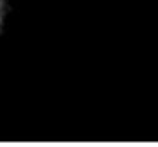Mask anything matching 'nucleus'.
I'll list each match as a JSON object with an SVG mask.
<instances>
[{
  "label": "nucleus",
  "instance_id": "nucleus-1",
  "mask_svg": "<svg viewBox=\"0 0 158 147\" xmlns=\"http://www.w3.org/2000/svg\"><path fill=\"white\" fill-rule=\"evenodd\" d=\"M0 14H2V2H0Z\"/></svg>",
  "mask_w": 158,
  "mask_h": 147
}]
</instances>
